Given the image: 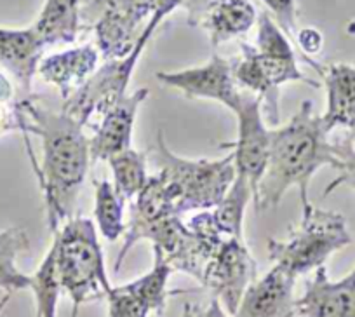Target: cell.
<instances>
[{
    "mask_svg": "<svg viewBox=\"0 0 355 317\" xmlns=\"http://www.w3.org/2000/svg\"><path fill=\"white\" fill-rule=\"evenodd\" d=\"M329 135L322 117L313 112L312 101H303L288 124L270 129V153L254 199L256 213L277 209L291 187L300 190L303 211L312 207L309 187L313 175L322 166L340 173L355 161L348 136L331 142Z\"/></svg>",
    "mask_w": 355,
    "mask_h": 317,
    "instance_id": "obj_1",
    "label": "cell"
},
{
    "mask_svg": "<svg viewBox=\"0 0 355 317\" xmlns=\"http://www.w3.org/2000/svg\"><path fill=\"white\" fill-rule=\"evenodd\" d=\"M15 108L19 129L42 142V164L35 171L46 200L47 227L54 235L75 216L78 194L91 168V142L84 126L61 110L56 114L40 107L32 96L16 101Z\"/></svg>",
    "mask_w": 355,
    "mask_h": 317,
    "instance_id": "obj_2",
    "label": "cell"
},
{
    "mask_svg": "<svg viewBox=\"0 0 355 317\" xmlns=\"http://www.w3.org/2000/svg\"><path fill=\"white\" fill-rule=\"evenodd\" d=\"M53 237L61 288L77 316L80 305L103 298L112 289L96 227L89 218L73 216Z\"/></svg>",
    "mask_w": 355,
    "mask_h": 317,
    "instance_id": "obj_3",
    "label": "cell"
},
{
    "mask_svg": "<svg viewBox=\"0 0 355 317\" xmlns=\"http://www.w3.org/2000/svg\"><path fill=\"white\" fill-rule=\"evenodd\" d=\"M157 161L167 192L174 203L178 216L189 211L214 209L223 200L234 183V153L223 159H185L166 145L162 131L157 135Z\"/></svg>",
    "mask_w": 355,
    "mask_h": 317,
    "instance_id": "obj_4",
    "label": "cell"
},
{
    "mask_svg": "<svg viewBox=\"0 0 355 317\" xmlns=\"http://www.w3.org/2000/svg\"><path fill=\"white\" fill-rule=\"evenodd\" d=\"M350 244L343 214L312 206L303 211L302 223L291 228L288 239H268V258L300 277L322 267L331 255Z\"/></svg>",
    "mask_w": 355,
    "mask_h": 317,
    "instance_id": "obj_5",
    "label": "cell"
},
{
    "mask_svg": "<svg viewBox=\"0 0 355 317\" xmlns=\"http://www.w3.org/2000/svg\"><path fill=\"white\" fill-rule=\"evenodd\" d=\"M182 0H82V26L91 28L105 61L125 58L155 12L167 16Z\"/></svg>",
    "mask_w": 355,
    "mask_h": 317,
    "instance_id": "obj_6",
    "label": "cell"
},
{
    "mask_svg": "<svg viewBox=\"0 0 355 317\" xmlns=\"http://www.w3.org/2000/svg\"><path fill=\"white\" fill-rule=\"evenodd\" d=\"M166 16V12L162 11L155 12L146 23L135 49L121 60L105 61L103 67L98 68L68 100L63 101L61 112L85 128V126L100 121L110 108L121 103L128 96L125 91H128L132 71L141 58L146 42L152 39L153 32Z\"/></svg>",
    "mask_w": 355,
    "mask_h": 317,
    "instance_id": "obj_7",
    "label": "cell"
},
{
    "mask_svg": "<svg viewBox=\"0 0 355 317\" xmlns=\"http://www.w3.org/2000/svg\"><path fill=\"white\" fill-rule=\"evenodd\" d=\"M141 239L153 243V250L162 255L173 271L185 272L200 282L206 265L218 248H213L206 241L197 237L180 216H171L166 220L145 223V221L129 218L124 232V244L115 260V272H119L125 255Z\"/></svg>",
    "mask_w": 355,
    "mask_h": 317,
    "instance_id": "obj_8",
    "label": "cell"
},
{
    "mask_svg": "<svg viewBox=\"0 0 355 317\" xmlns=\"http://www.w3.org/2000/svg\"><path fill=\"white\" fill-rule=\"evenodd\" d=\"M234 77L237 84L261 100L263 119L266 126L281 122L279 87L288 83H303L319 87L320 83L305 77L295 58L259 53L254 46L242 42L241 58L234 60Z\"/></svg>",
    "mask_w": 355,
    "mask_h": 317,
    "instance_id": "obj_9",
    "label": "cell"
},
{
    "mask_svg": "<svg viewBox=\"0 0 355 317\" xmlns=\"http://www.w3.org/2000/svg\"><path fill=\"white\" fill-rule=\"evenodd\" d=\"M234 114L237 117V139L234 143H223L221 148H230L234 153L235 171L239 176L248 180L254 203L258 185L268 164L270 129H266L263 119L261 100L249 91H244Z\"/></svg>",
    "mask_w": 355,
    "mask_h": 317,
    "instance_id": "obj_10",
    "label": "cell"
},
{
    "mask_svg": "<svg viewBox=\"0 0 355 317\" xmlns=\"http://www.w3.org/2000/svg\"><path fill=\"white\" fill-rule=\"evenodd\" d=\"M256 265L244 239L227 237L209 258L200 284L213 293L228 316L239 309L245 289L256 281Z\"/></svg>",
    "mask_w": 355,
    "mask_h": 317,
    "instance_id": "obj_11",
    "label": "cell"
},
{
    "mask_svg": "<svg viewBox=\"0 0 355 317\" xmlns=\"http://www.w3.org/2000/svg\"><path fill=\"white\" fill-rule=\"evenodd\" d=\"M155 77L160 84L182 91L190 100H213L232 112L237 108L244 94L234 77V60H227L220 54H213L202 67L157 71Z\"/></svg>",
    "mask_w": 355,
    "mask_h": 317,
    "instance_id": "obj_12",
    "label": "cell"
},
{
    "mask_svg": "<svg viewBox=\"0 0 355 317\" xmlns=\"http://www.w3.org/2000/svg\"><path fill=\"white\" fill-rule=\"evenodd\" d=\"M150 91L139 87L132 94H128L121 103L107 112L98 122H94L91 142V164L108 161L112 155L132 148V129L136 115L143 101L148 98Z\"/></svg>",
    "mask_w": 355,
    "mask_h": 317,
    "instance_id": "obj_13",
    "label": "cell"
},
{
    "mask_svg": "<svg viewBox=\"0 0 355 317\" xmlns=\"http://www.w3.org/2000/svg\"><path fill=\"white\" fill-rule=\"evenodd\" d=\"M295 316L355 317V268L340 281H331L324 265L317 268L302 298L295 300Z\"/></svg>",
    "mask_w": 355,
    "mask_h": 317,
    "instance_id": "obj_14",
    "label": "cell"
},
{
    "mask_svg": "<svg viewBox=\"0 0 355 317\" xmlns=\"http://www.w3.org/2000/svg\"><path fill=\"white\" fill-rule=\"evenodd\" d=\"M296 279L284 267L274 265L245 289L237 312L232 317H293Z\"/></svg>",
    "mask_w": 355,
    "mask_h": 317,
    "instance_id": "obj_15",
    "label": "cell"
},
{
    "mask_svg": "<svg viewBox=\"0 0 355 317\" xmlns=\"http://www.w3.org/2000/svg\"><path fill=\"white\" fill-rule=\"evenodd\" d=\"M46 46L32 26L4 28L0 26V67L15 77L23 98L32 93L33 77L39 70Z\"/></svg>",
    "mask_w": 355,
    "mask_h": 317,
    "instance_id": "obj_16",
    "label": "cell"
},
{
    "mask_svg": "<svg viewBox=\"0 0 355 317\" xmlns=\"http://www.w3.org/2000/svg\"><path fill=\"white\" fill-rule=\"evenodd\" d=\"M98 60H100L98 47L93 44H85L42 58L37 74L42 80L56 87L64 101L98 70Z\"/></svg>",
    "mask_w": 355,
    "mask_h": 317,
    "instance_id": "obj_17",
    "label": "cell"
},
{
    "mask_svg": "<svg viewBox=\"0 0 355 317\" xmlns=\"http://www.w3.org/2000/svg\"><path fill=\"white\" fill-rule=\"evenodd\" d=\"M326 87L327 105L322 117L327 131L355 128V67L348 63H329L317 68Z\"/></svg>",
    "mask_w": 355,
    "mask_h": 317,
    "instance_id": "obj_18",
    "label": "cell"
},
{
    "mask_svg": "<svg viewBox=\"0 0 355 317\" xmlns=\"http://www.w3.org/2000/svg\"><path fill=\"white\" fill-rule=\"evenodd\" d=\"M258 22V12L249 0H218L206 12L200 26L207 32L211 46L218 47L241 37Z\"/></svg>",
    "mask_w": 355,
    "mask_h": 317,
    "instance_id": "obj_19",
    "label": "cell"
},
{
    "mask_svg": "<svg viewBox=\"0 0 355 317\" xmlns=\"http://www.w3.org/2000/svg\"><path fill=\"white\" fill-rule=\"evenodd\" d=\"M82 0H46L39 18L32 28L44 42V46L73 44L82 30L80 22Z\"/></svg>",
    "mask_w": 355,
    "mask_h": 317,
    "instance_id": "obj_20",
    "label": "cell"
},
{
    "mask_svg": "<svg viewBox=\"0 0 355 317\" xmlns=\"http://www.w3.org/2000/svg\"><path fill=\"white\" fill-rule=\"evenodd\" d=\"M28 250V234L23 228L12 227L0 232V288L9 295L18 289H30L32 277L16 267L18 255Z\"/></svg>",
    "mask_w": 355,
    "mask_h": 317,
    "instance_id": "obj_21",
    "label": "cell"
},
{
    "mask_svg": "<svg viewBox=\"0 0 355 317\" xmlns=\"http://www.w3.org/2000/svg\"><path fill=\"white\" fill-rule=\"evenodd\" d=\"M251 199L252 192L248 180L235 175V180L232 183L230 190L227 192V196L223 197V200L214 209H211L214 225H216V228L223 237L244 239L242 225H244L245 207H248V203Z\"/></svg>",
    "mask_w": 355,
    "mask_h": 317,
    "instance_id": "obj_22",
    "label": "cell"
},
{
    "mask_svg": "<svg viewBox=\"0 0 355 317\" xmlns=\"http://www.w3.org/2000/svg\"><path fill=\"white\" fill-rule=\"evenodd\" d=\"M94 185V218L96 227L105 239L115 243L124 235V204L125 200L108 180H93Z\"/></svg>",
    "mask_w": 355,
    "mask_h": 317,
    "instance_id": "obj_23",
    "label": "cell"
},
{
    "mask_svg": "<svg viewBox=\"0 0 355 317\" xmlns=\"http://www.w3.org/2000/svg\"><path fill=\"white\" fill-rule=\"evenodd\" d=\"M107 162L114 175V187L119 196L124 200H135L148 182L145 153L128 148L112 155Z\"/></svg>",
    "mask_w": 355,
    "mask_h": 317,
    "instance_id": "obj_24",
    "label": "cell"
},
{
    "mask_svg": "<svg viewBox=\"0 0 355 317\" xmlns=\"http://www.w3.org/2000/svg\"><path fill=\"white\" fill-rule=\"evenodd\" d=\"M30 277H32L30 289L33 291L37 305L35 317H56L58 300H60L63 288H61L60 272H58L56 250L53 244L44 257L40 267Z\"/></svg>",
    "mask_w": 355,
    "mask_h": 317,
    "instance_id": "obj_25",
    "label": "cell"
},
{
    "mask_svg": "<svg viewBox=\"0 0 355 317\" xmlns=\"http://www.w3.org/2000/svg\"><path fill=\"white\" fill-rule=\"evenodd\" d=\"M108 317H148L152 312L146 300L136 291L131 282L122 286H112L107 295Z\"/></svg>",
    "mask_w": 355,
    "mask_h": 317,
    "instance_id": "obj_26",
    "label": "cell"
},
{
    "mask_svg": "<svg viewBox=\"0 0 355 317\" xmlns=\"http://www.w3.org/2000/svg\"><path fill=\"white\" fill-rule=\"evenodd\" d=\"M256 49L259 53L274 54V56L295 58L291 42L288 35L277 26L268 12L258 16V37H256Z\"/></svg>",
    "mask_w": 355,
    "mask_h": 317,
    "instance_id": "obj_27",
    "label": "cell"
},
{
    "mask_svg": "<svg viewBox=\"0 0 355 317\" xmlns=\"http://www.w3.org/2000/svg\"><path fill=\"white\" fill-rule=\"evenodd\" d=\"M274 15L279 28L293 39H296V2L295 0H261Z\"/></svg>",
    "mask_w": 355,
    "mask_h": 317,
    "instance_id": "obj_28",
    "label": "cell"
},
{
    "mask_svg": "<svg viewBox=\"0 0 355 317\" xmlns=\"http://www.w3.org/2000/svg\"><path fill=\"white\" fill-rule=\"evenodd\" d=\"M218 0H182V8L187 11L190 26H199L206 12L216 4Z\"/></svg>",
    "mask_w": 355,
    "mask_h": 317,
    "instance_id": "obj_29",
    "label": "cell"
},
{
    "mask_svg": "<svg viewBox=\"0 0 355 317\" xmlns=\"http://www.w3.org/2000/svg\"><path fill=\"white\" fill-rule=\"evenodd\" d=\"M296 40H298L300 47H302L303 56L310 58V54H317L322 49V35L315 28H303L302 32L296 33Z\"/></svg>",
    "mask_w": 355,
    "mask_h": 317,
    "instance_id": "obj_30",
    "label": "cell"
},
{
    "mask_svg": "<svg viewBox=\"0 0 355 317\" xmlns=\"http://www.w3.org/2000/svg\"><path fill=\"white\" fill-rule=\"evenodd\" d=\"M19 129L18 115H16L15 103H0V135Z\"/></svg>",
    "mask_w": 355,
    "mask_h": 317,
    "instance_id": "obj_31",
    "label": "cell"
},
{
    "mask_svg": "<svg viewBox=\"0 0 355 317\" xmlns=\"http://www.w3.org/2000/svg\"><path fill=\"white\" fill-rule=\"evenodd\" d=\"M340 185H348L350 189L355 190V161L350 162V166H348L347 169L340 171V175H338L336 178H334L333 182L326 187V190H324V196H329V194L333 192V190H336Z\"/></svg>",
    "mask_w": 355,
    "mask_h": 317,
    "instance_id": "obj_32",
    "label": "cell"
},
{
    "mask_svg": "<svg viewBox=\"0 0 355 317\" xmlns=\"http://www.w3.org/2000/svg\"><path fill=\"white\" fill-rule=\"evenodd\" d=\"M12 98H15L12 84L9 83V78L6 75L0 74V103L12 105Z\"/></svg>",
    "mask_w": 355,
    "mask_h": 317,
    "instance_id": "obj_33",
    "label": "cell"
},
{
    "mask_svg": "<svg viewBox=\"0 0 355 317\" xmlns=\"http://www.w3.org/2000/svg\"><path fill=\"white\" fill-rule=\"evenodd\" d=\"M204 317H227V312L216 298H211L209 305L204 309Z\"/></svg>",
    "mask_w": 355,
    "mask_h": 317,
    "instance_id": "obj_34",
    "label": "cell"
},
{
    "mask_svg": "<svg viewBox=\"0 0 355 317\" xmlns=\"http://www.w3.org/2000/svg\"><path fill=\"white\" fill-rule=\"evenodd\" d=\"M182 317H204V307H200L199 303L187 302L185 307H183Z\"/></svg>",
    "mask_w": 355,
    "mask_h": 317,
    "instance_id": "obj_35",
    "label": "cell"
},
{
    "mask_svg": "<svg viewBox=\"0 0 355 317\" xmlns=\"http://www.w3.org/2000/svg\"><path fill=\"white\" fill-rule=\"evenodd\" d=\"M348 139H350L352 143V148H354V153H355V128H352L350 131H348Z\"/></svg>",
    "mask_w": 355,
    "mask_h": 317,
    "instance_id": "obj_36",
    "label": "cell"
},
{
    "mask_svg": "<svg viewBox=\"0 0 355 317\" xmlns=\"http://www.w3.org/2000/svg\"><path fill=\"white\" fill-rule=\"evenodd\" d=\"M0 317H2V316H0Z\"/></svg>",
    "mask_w": 355,
    "mask_h": 317,
    "instance_id": "obj_37",
    "label": "cell"
}]
</instances>
